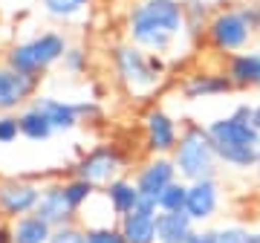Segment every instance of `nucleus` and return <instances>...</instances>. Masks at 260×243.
Wrapping results in <instances>:
<instances>
[{
    "mask_svg": "<svg viewBox=\"0 0 260 243\" xmlns=\"http://www.w3.org/2000/svg\"><path fill=\"white\" fill-rule=\"evenodd\" d=\"M64 194H67V200H70V206H73L75 211H81V208L95 197V186L87 183V179H81V177H70L64 183Z\"/></svg>",
    "mask_w": 260,
    "mask_h": 243,
    "instance_id": "5701e85b",
    "label": "nucleus"
},
{
    "mask_svg": "<svg viewBox=\"0 0 260 243\" xmlns=\"http://www.w3.org/2000/svg\"><path fill=\"white\" fill-rule=\"evenodd\" d=\"M78 3H81V6H90V3H95V0H78Z\"/></svg>",
    "mask_w": 260,
    "mask_h": 243,
    "instance_id": "f704fd0d",
    "label": "nucleus"
},
{
    "mask_svg": "<svg viewBox=\"0 0 260 243\" xmlns=\"http://www.w3.org/2000/svg\"><path fill=\"white\" fill-rule=\"evenodd\" d=\"M102 197H104V203L110 206L113 217L130 215L133 208L139 206V200H142V194H139V188H136V183H133V179H127V177L110 179V183L102 188Z\"/></svg>",
    "mask_w": 260,
    "mask_h": 243,
    "instance_id": "a211bd4d",
    "label": "nucleus"
},
{
    "mask_svg": "<svg viewBox=\"0 0 260 243\" xmlns=\"http://www.w3.org/2000/svg\"><path fill=\"white\" fill-rule=\"evenodd\" d=\"M121 171H124L121 150L116 145H95L73 165V177H81L87 183H93L95 188H104L110 179L121 177Z\"/></svg>",
    "mask_w": 260,
    "mask_h": 243,
    "instance_id": "6e6552de",
    "label": "nucleus"
},
{
    "mask_svg": "<svg viewBox=\"0 0 260 243\" xmlns=\"http://www.w3.org/2000/svg\"><path fill=\"white\" fill-rule=\"evenodd\" d=\"M179 133H182V125L162 104H150L142 113V136L150 157H171L179 142Z\"/></svg>",
    "mask_w": 260,
    "mask_h": 243,
    "instance_id": "0eeeda50",
    "label": "nucleus"
},
{
    "mask_svg": "<svg viewBox=\"0 0 260 243\" xmlns=\"http://www.w3.org/2000/svg\"><path fill=\"white\" fill-rule=\"evenodd\" d=\"M113 73L119 78V84L133 96H150L156 93L168 75V58L156 52H145L136 44H116L110 49Z\"/></svg>",
    "mask_w": 260,
    "mask_h": 243,
    "instance_id": "7ed1b4c3",
    "label": "nucleus"
},
{
    "mask_svg": "<svg viewBox=\"0 0 260 243\" xmlns=\"http://www.w3.org/2000/svg\"><path fill=\"white\" fill-rule=\"evenodd\" d=\"M229 81L234 84V90H257L260 87V49H243L225 58L223 64Z\"/></svg>",
    "mask_w": 260,
    "mask_h": 243,
    "instance_id": "dca6fc26",
    "label": "nucleus"
},
{
    "mask_svg": "<svg viewBox=\"0 0 260 243\" xmlns=\"http://www.w3.org/2000/svg\"><path fill=\"white\" fill-rule=\"evenodd\" d=\"M234 84L229 81L225 70H197L188 73L179 81V96L182 102H203V99H220V96H232Z\"/></svg>",
    "mask_w": 260,
    "mask_h": 243,
    "instance_id": "9d476101",
    "label": "nucleus"
},
{
    "mask_svg": "<svg viewBox=\"0 0 260 243\" xmlns=\"http://www.w3.org/2000/svg\"><path fill=\"white\" fill-rule=\"evenodd\" d=\"M0 243H12V226H0Z\"/></svg>",
    "mask_w": 260,
    "mask_h": 243,
    "instance_id": "2f4dec72",
    "label": "nucleus"
},
{
    "mask_svg": "<svg viewBox=\"0 0 260 243\" xmlns=\"http://www.w3.org/2000/svg\"><path fill=\"white\" fill-rule=\"evenodd\" d=\"M41 191H44V186H38L32 179H20V177L0 179V217L18 220L23 215H35Z\"/></svg>",
    "mask_w": 260,
    "mask_h": 243,
    "instance_id": "1a4fd4ad",
    "label": "nucleus"
},
{
    "mask_svg": "<svg viewBox=\"0 0 260 243\" xmlns=\"http://www.w3.org/2000/svg\"><path fill=\"white\" fill-rule=\"evenodd\" d=\"M185 243H217V229H208V226H197Z\"/></svg>",
    "mask_w": 260,
    "mask_h": 243,
    "instance_id": "c756f323",
    "label": "nucleus"
},
{
    "mask_svg": "<svg viewBox=\"0 0 260 243\" xmlns=\"http://www.w3.org/2000/svg\"><path fill=\"white\" fill-rule=\"evenodd\" d=\"M257 38H260V26H257Z\"/></svg>",
    "mask_w": 260,
    "mask_h": 243,
    "instance_id": "c9c22d12",
    "label": "nucleus"
},
{
    "mask_svg": "<svg viewBox=\"0 0 260 243\" xmlns=\"http://www.w3.org/2000/svg\"><path fill=\"white\" fill-rule=\"evenodd\" d=\"M197 223L185 211H159L156 217V243H185Z\"/></svg>",
    "mask_w": 260,
    "mask_h": 243,
    "instance_id": "6ab92c4d",
    "label": "nucleus"
},
{
    "mask_svg": "<svg viewBox=\"0 0 260 243\" xmlns=\"http://www.w3.org/2000/svg\"><path fill=\"white\" fill-rule=\"evenodd\" d=\"M41 9L52 20H75L87 6H81L78 0H41Z\"/></svg>",
    "mask_w": 260,
    "mask_h": 243,
    "instance_id": "b1692460",
    "label": "nucleus"
},
{
    "mask_svg": "<svg viewBox=\"0 0 260 243\" xmlns=\"http://www.w3.org/2000/svg\"><path fill=\"white\" fill-rule=\"evenodd\" d=\"M35 215L41 217V220H47L52 229H58V226L75 223V215H78V211H75V208L70 206V200H67L64 183H47L44 191H41V200H38V206H35Z\"/></svg>",
    "mask_w": 260,
    "mask_h": 243,
    "instance_id": "2eb2a0df",
    "label": "nucleus"
},
{
    "mask_svg": "<svg viewBox=\"0 0 260 243\" xmlns=\"http://www.w3.org/2000/svg\"><path fill=\"white\" fill-rule=\"evenodd\" d=\"M251 125H254V128L260 131V102H257V104H251Z\"/></svg>",
    "mask_w": 260,
    "mask_h": 243,
    "instance_id": "7c9ffc66",
    "label": "nucleus"
},
{
    "mask_svg": "<svg viewBox=\"0 0 260 243\" xmlns=\"http://www.w3.org/2000/svg\"><path fill=\"white\" fill-rule=\"evenodd\" d=\"M246 243H260V229H254V232H249V240Z\"/></svg>",
    "mask_w": 260,
    "mask_h": 243,
    "instance_id": "473e14b6",
    "label": "nucleus"
},
{
    "mask_svg": "<svg viewBox=\"0 0 260 243\" xmlns=\"http://www.w3.org/2000/svg\"><path fill=\"white\" fill-rule=\"evenodd\" d=\"M223 206V188L220 179H197L188 183V203H185V215L194 220L197 226H205L208 220L217 217Z\"/></svg>",
    "mask_w": 260,
    "mask_h": 243,
    "instance_id": "f8f14e48",
    "label": "nucleus"
},
{
    "mask_svg": "<svg viewBox=\"0 0 260 243\" xmlns=\"http://www.w3.org/2000/svg\"><path fill=\"white\" fill-rule=\"evenodd\" d=\"M49 243H84V229L78 223H70V226H58Z\"/></svg>",
    "mask_w": 260,
    "mask_h": 243,
    "instance_id": "c85d7f7f",
    "label": "nucleus"
},
{
    "mask_svg": "<svg viewBox=\"0 0 260 243\" xmlns=\"http://www.w3.org/2000/svg\"><path fill=\"white\" fill-rule=\"evenodd\" d=\"M38 81L41 78H35V75L18 73L6 64L0 67V113H15L23 110L26 104H32Z\"/></svg>",
    "mask_w": 260,
    "mask_h": 243,
    "instance_id": "9b49d317",
    "label": "nucleus"
},
{
    "mask_svg": "<svg viewBox=\"0 0 260 243\" xmlns=\"http://www.w3.org/2000/svg\"><path fill=\"white\" fill-rule=\"evenodd\" d=\"M127 41L145 52L168 55L185 38V3L182 0H136L124 23Z\"/></svg>",
    "mask_w": 260,
    "mask_h": 243,
    "instance_id": "f257e3e1",
    "label": "nucleus"
},
{
    "mask_svg": "<svg viewBox=\"0 0 260 243\" xmlns=\"http://www.w3.org/2000/svg\"><path fill=\"white\" fill-rule=\"evenodd\" d=\"M174 165H177L179 179L185 183H197V179H217L220 174V157L214 150V142L208 136V128L200 125V122H185L182 125V133H179V142L174 154Z\"/></svg>",
    "mask_w": 260,
    "mask_h": 243,
    "instance_id": "20e7f679",
    "label": "nucleus"
},
{
    "mask_svg": "<svg viewBox=\"0 0 260 243\" xmlns=\"http://www.w3.org/2000/svg\"><path fill=\"white\" fill-rule=\"evenodd\" d=\"M52 232L55 229L38 215H23L12 220V243H49Z\"/></svg>",
    "mask_w": 260,
    "mask_h": 243,
    "instance_id": "aec40b11",
    "label": "nucleus"
},
{
    "mask_svg": "<svg viewBox=\"0 0 260 243\" xmlns=\"http://www.w3.org/2000/svg\"><path fill=\"white\" fill-rule=\"evenodd\" d=\"M220 165L229 171H251L260 157V131L251 125V104L240 102L232 113L205 122Z\"/></svg>",
    "mask_w": 260,
    "mask_h": 243,
    "instance_id": "f03ea898",
    "label": "nucleus"
},
{
    "mask_svg": "<svg viewBox=\"0 0 260 243\" xmlns=\"http://www.w3.org/2000/svg\"><path fill=\"white\" fill-rule=\"evenodd\" d=\"M18 119H20V136L29 139V142H47V139H52V133H55L52 122L47 119V113L38 110L35 104H26V107L18 113Z\"/></svg>",
    "mask_w": 260,
    "mask_h": 243,
    "instance_id": "412c9836",
    "label": "nucleus"
},
{
    "mask_svg": "<svg viewBox=\"0 0 260 243\" xmlns=\"http://www.w3.org/2000/svg\"><path fill=\"white\" fill-rule=\"evenodd\" d=\"M156 217H159V206L153 200L142 197L139 206L130 215L119 217V229L124 234V243H156Z\"/></svg>",
    "mask_w": 260,
    "mask_h": 243,
    "instance_id": "4468645a",
    "label": "nucleus"
},
{
    "mask_svg": "<svg viewBox=\"0 0 260 243\" xmlns=\"http://www.w3.org/2000/svg\"><path fill=\"white\" fill-rule=\"evenodd\" d=\"M61 67H64L67 75H84L87 73V67H90V55H87V49L84 47H70L61 58Z\"/></svg>",
    "mask_w": 260,
    "mask_h": 243,
    "instance_id": "393cba45",
    "label": "nucleus"
},
{
    "mask_svg": "<svg viewBox=\"0 0 260 243\" xmlns=\"http://www.w3.org/2000/svg\"><path fill=\"white\" fill-rule=\"evenodd\" d=\"M185 203H188V183L185 179H174V183L156 197L159 211H185Z\"/></svg>",
    "mask_w": 260,
    "mask_h": 243,
    "instance_id": "4be33fe9",
    "label": "nucleus"
},
{
    "mask_svg": "<svg viewBox=\"0 0 260 243\" xmlns=\"http://www.w3.org/2000/svg\"><path fill=\"white\" fill-rule=\"evenodd\" d=\"M254 174H257V179H260V157H257V165H254Z\"/></svg>",
    "mask_w": 260,
    "mask_h": 243,
    "instance_id": "72a5a7b5",
    "label": "nucleus"
},
{
    "mask_svg": "<svg viewBox=\"0 0 260 243\" xmlns=\"http://www.w3.org/2000/svg\"><path fill=\"white\" fill-rule=\"evenodd\" d=\"M84 243H124V234L119 226H87Z\"/></svg>",
    "mask_w": 260,
    "mask_h": 243,
    "instance_id": "a878e982",
    "label": "nucleus"
},
{
    "mask_svg": "<svg viewBox=\"0 0 260 243\" xmlns=\"http://www.w3.org/2000/svg\"><path fill=\"white\" fill-rule=\"evenodd\" d=\"M174 179H179L174 159L171 157H150L136 168L133 183H136V188H139V194L145 197V200H153V203H156V197L162 194Z\"/></svg>",
    "mask_w": 260,
    "mask_h": 243,
    "instance_id": "ddd939ff",
    "label": "nucleus"
},
{
    "mask_svg": "<svg viewBox=\"0 0 260 243\" xmlns=\"http://www.w3.org/2000/svg\"><path fill=\"white\" fill-rule=\"evenodd\" d=\"M70 49V41L67 35L55 32V29H47V32H38V35L26 38V41H18L6 49V61L3 64L18 70V73H26V75H41L52 70L55 64H61L64 52Z\"/></svg>",
    "mask_w": 260,
    "mask_h": 243,
    "instance_id": "39448f33",
    "label": "nucleus"
},
{
    "mask_svg": "<svg viewBox=\"0 0 260 243\" xmlns=\"http://www.w3.org/2000/svg\"><path fill=\"white\" fill-rule=\"evenodd\" d=\"M38 110L47 113V119L52 122L55 133H70L81 125V107L75 102H67V99H58V96H35L32 99Z\"/></svg>",
    "mask_w": 260,
    "mask_h": 243,
    "instance_id": "f3484780",
    "label": "nucleus"
},
{
    "mask_svg": "<svg viewBox=\"0 0 260 243\" xmlns=\"http://www.w3.org/2000/svg\"><path fill=\"white\" fill-rule=\"evenodd\" d=\"M257 35V29L246 18V12H243V3H225L220 9L214 12L208 23H205V44L211 52L217 55H234V52H243V49H249L251 38Z\"/></svg>",
    "mask_w": 260,
    "mask_h": 243,
    "instance_id": "423d86ee",
    "label": "nucleus"
},
{
    "mask_svg": "<svg viewBox=\"0 0 260 243\" xmlns=\"http://www.w3.org/2000/svg\"><path fill=\"white\" fill-rule=\"evenodd\" d=\"M20 136L18 113H0V145H12Z\"/></svg>",
    "mask_w": 260,
    "mask_h": 243,
    "instance_id": "bb28decb",
    "label": "nucleus"
},
{
    "mask_svg": "<svg viewBox=\"0 0 260 243\" xmlns=\"http://www.w3.org/2000/svg\"><path fill=\"white\" fill-rule=\"evenodd\" d=\"M249 232L251 229H246L240 223H225L217 229V243H246L249 240Z\"/></svg>",
    "mask_w": 260,
    "mask_h": 243,
    "instance_id": "cd10ccee",
    "label": "nucleus"
}]
</instances>
